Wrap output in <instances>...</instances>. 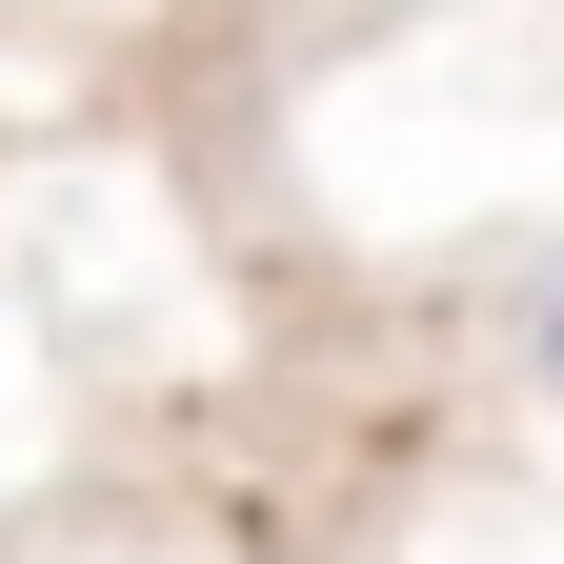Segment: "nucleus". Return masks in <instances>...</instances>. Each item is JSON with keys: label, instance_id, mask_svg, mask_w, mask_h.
<instances>
[{"label": "nucleus", "instance_id": "obj_1", "mask_svg": "<svg viewBox=\"0 0 564 564\" xmlns=\"http://www.w3.org/2000/svg\"><path fill=\"white\" fill-rule=\"evenodd\" d=\"M544 383H564V282H544Z\"/></svg>", "mask_w": 564, "mask_h": 564}]
</instances>
